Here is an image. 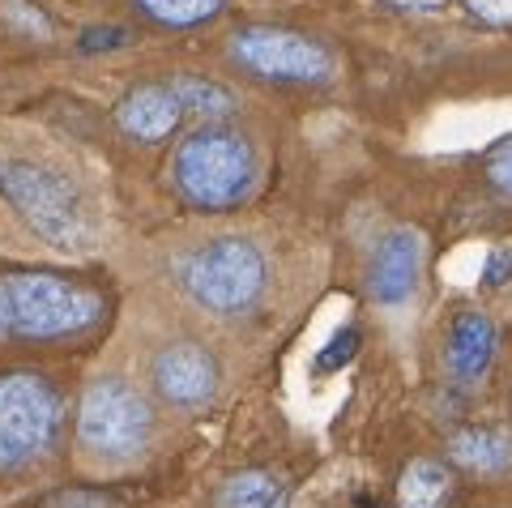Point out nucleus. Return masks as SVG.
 <instances>
[{"label":"nucleus","instance_id":"nucleus-1","mask_svg":"<svg viewBox=\"0 0 512 508\" xmlns=\"http://www.w3.org/2000/svg\"><path fill=\"white\" fill-rule=\"evenodd\" d=\"M103 316L99 291L60 274L0 278V338L56 342L90 329Z\"/></svg>","mask_w":512,"mask_h":508},{"label":"nucleus","instance_id":"nucleus-2","mask_svg":"<svg viewBox=\"0 0 512 508\" xmlns=\"http://www.w3.org/2000/svg\"><path fill=\"white\" fill-rule=\"evenodd\" d=\"M0 197L18 210L35 235L56 248H86L94 235L90 205L64 171L35 158H5L0 163Z\"/></svg>","mask_w":512,"mask_h":508},{"label":"nucleus","instance_id":"nucleus-3","mask_svg":"<svg viewBox=\"0 0 512 508\" xmlns=\"http://www.w3.org/2000/svg\"><path fill=\"white\" fill-rule=\"evenodd\" d=\"M171 176L188 205H197V210H231V205L248 197L256 180V154L244 133L205 124L201 133L180 141Z\"/></svg>","mask_w":512,"mask_h":508},{"label":"nucleus","instance_id":"nucleus-4","mask_svg":"<svg viewBox=\"0 0 512 508\" xmlns=\"http://www.w3.org/2000/svg\"><path fill=\"white\" fill-rule=\"evenodd\" d=\"M180 282L201 308L239 316L265 295V257L252 240L222 235L188 252L180 261Z\"/></svg>","mask_w":512,"mask_h":508},{"label":"nucleus","instance_id":"nucleus-5","mask_svg":"<svg viewBox=\"0 0 512 508\" xmlns=\"http://www.w3.org/2000/svg\"><path fill=\"white\" fill-rule=\"evenodd\" d=\"M60 436V398L35 372L0 376V470H22Z\"/></svg>","mask_w":512,"mask_h":508},{"label":"nucleus","instance_id":"nucleus-6","mask_svg":"<svg viewBox=\"0 0 512 508\" xmlns=\"http://www.w3.org/2000/svg\"><path fill=\"white\" fill-rule=\"evenodd\" d=\"M77 440H82V449L99 457H133L150 440L146 398L116 376L90 380L82 406H77Z\"/></svg>","mask_w":512,"mask_h":508},{"label":"nucleus","instance_id":"nucleus-7","mask_svg":"<svg viewBox=\"0 0 512 508\" xmlns=\"http://www.w3.org/2000/svg\"><path fill=\"white\" fill-rule=\"evenodd\" d=\"M231 60L239 69L265 82H295V86H316L329 82L333 56L320 39H308L299 30L282 26H244L231 39Z\"/></svg>","mask_w":512,"mask_h":508},{"label":"nucleus","instance_id":"nucleus-8","mask_svg":"<svg viewBox=\"0 0 512 508\" xmlns=\"http://www.w3.org/2000/svg\"><path fill=\"white\" fill-rule=\"evenodd\" d=\"M218 385V363L197 342H171L154 355V389L171 406H205Z\"/></svg>","mask_w":512,"mask_h":508},{"label":"nucleus","instance_id":"nucleus-9","mask_svg":"<svg viewBox=\"0 0 512 508\" xmlns=\"http://www.w3.org/2000/svg\"><path fill=\"white\" fill-rule=\"evenodd\" d=\"M419 265H423V240L414 231H389L376 244L372 269H367V291L376 304H406L419 287Z\"/></svg>","mask_w":512,"mask_h":508},{"label":"nucleus","instance_id":"nucleus-10","mask_svg":"<svg viewBox=\"0 0 512 508\" xmlns=\"http://www.w3.org/2000/svg\"><path fill=\"white\" fill-rule=\"evenodd\" d=\"M180 120H184V103H180V94L171 90V82L167 86H158V82L133 86L116 107V124L137 141H163L180 129Z\"/></svg>","mask_w":512,"mask_h":508},{"label":"nucleus","instance_id":"nucleus-11","mask_svg":"<svg viewBox=\"0 0 512 508\" xmlns=\"http://www.w3.org/2000/svg\"><path fill=\"white\" fill-rule=\"evenodd\" d=\"M491 355H495V325L483 312H461L453 329H448V372L461 385H474L491 368Z\"/></svg>","mask_w":512,"mask_h":508},{"label":"nucleus","instance_id":"nucleus-12","mask_svg":"<svg viewBox=\"0 0 512 508\" xmlns=\"http://www.w3.org/2000/svg\"><path fill=\"white\" fill-rule=\"evenodd\" d=\"M453 462L478 470V474H500L512 466V440L504 432H491V427H470V432L453 436Z\"/></svg>","mask_w":512,"mask_h":508},{"label":"nucleus","instance_id":"nucleus-13","mask_svg":"<svg viewBox=\"0 0 512 508\" xmlns=\"http://www.w3.org/2000/svg\"><path fill=\"white\" fill-rule=\"evenodd\" d=\"M448 487H453V479H448V470L440 462H410L402 470V483H397V504L402 508H440Z\"/></svg>","mask_w":512,"mask_h":508},{"label":"nucleus","instance_id":"nucleus-14","mask_svg":"<svg viewBox=\"0 0 512 508\" xmlns=\"http://www.w3.org/2000/svg\"><path fill=\"white\" fill-rule=\"evenodd\" d=\"M278 496H282V491H278L274 474L244 470V474H231V479L218 487L214 508H274Z\"/></svg>","mask_w":512,"mask_h":508},{"label":"nucleus","instance_id":"nucleus-15","mask_svg":"<svg viewBox=\"0 0 512 508\" xmlns=\"http://www.w3.org/2000/svg\"><path fill=\"white\" fill-rule=\"evenodd\" d=\"M171 90L180 94L184 111H197V116H205V120H227L235 111V94L222 82H210V77L184 73V77H175V82H171Z\"/></svg>","mask_w":512,"mask_h":508},{"label":"nucleus","instance_id":"nucleus-16","mask_svg":"<svg viewBox=\"0 0 512 508\" xmlns=\"http://www.w3.org/2000/svg\"><path fill=\"white\" fill-rule=\"evenodd\" d=\"M133 5L146 13L150 22H158V26L184 30V26H201V22L218 18L227 0H133Z\"/></svg>","mask_w":512,"mask_h":508},{"label":"nucleus","instance_id":"nucleus-17","mask_svg":"<svg viewBox=\"0 0 512 508\" xmlns=\"http://www.w3.org/2000/svg\"><path fill=\"white\" fill-rule=\"evenodd\" d=\"M355 351H359V329H342V333H333V342L316 355V368L320 372H338V368H346V363L355 359Z\"/></svg>","mask_w":512,"mask_h":508},{"label":"nucleus","instance_id":"nucleus-18","mask_svg":"<svg viewBox=\"0 0 512 508\" xmlns=\"http://www.w3.org/2000/svg\"><path fill=\"white\" fill-rule=\"evenodd\" d=\"M128 43H133V35H128L124 26H90V30H82V39H77L82 52H116V47H128Z\"/></svg>","mask_w":512,"mask_h":508},{"label":"nucleus","instance_id":"nucleus-19","mask_svg":"<svg viewBox=\"0 0 512 508\" xmlns=\"http://www.w3.org/2000/svg\"><path fill=\"white\" fill-rule=\"evenodd\" d=\"M487 180L495 193L512 201V141H504V146H495L487 154Z\"/></svg>","mask_w":512,"mask_h":508},{"label":"nucleus","instance_id":"nucleus-20","mask_svg":"<svg viewBox=\"0 0 512 508\" xmlns=\"http://www.w3.org/2000/svg\"><path fill=\"white\" fill-rule=\"evenodd\" d=\"M5 18H9V22H18L26 35H47V30H52L43 13H39L35 5H26V0H5Z\"/></svg>","mask_w":512,"mask_h":508},{"label":"nucleus","instance_id":"nucleus-21","mask_svg":"<svg viewBox=\"0 0 512 508\" xmlns=\"http://www.w3.org/2000/svg\"><path fill=\"white\" fill-rule=\"evenodd\" d=\"M43 508H116V504H111V496H103V491H60V496H52Z\"/></svg>","mask_w":512,"mask_h":508},{"label":"nucleus","instance_id":"nucleus-22","mask_svg":"<svg viewBox=\"0 0 512 508\" xmlns=\"http://www.w3.org/2000/svg\"><path fill=\"white\" fill-rule=\"evenodd\" d=\"M466 9L491 26H512V0H466Z\"/></svg>","mask_w":512,"mask_h":508},{"label":"nucleus","instance_id":"nucleus-23","mask_svg":"<svg viewBox=\"0 0 512 508\" xmlns=\"http://www.w3.org/2000/svg\"><path fill=\"white\" fill-rule=\"evenodd\" d=\"M512 278V252H491L487 261V274H483V287H504V282Z\"/></svg>","mask_w":512,"mask_h":508},{"label":"nucleus","instance_id":"nucleus-24","mask_svg":"<svg viewBox=\"0 0 512 508\" xmlns=\"http://www.w3.org/2000/svg\"><path fill=\"white\" fill-rule=\"evenodd\" d=\"M389 5H397V9H419V13H427V9H440L444 0H389Z\"/></svg>","mask_w":512,"mask_h":508}]
</instances>
